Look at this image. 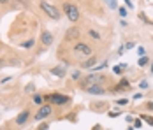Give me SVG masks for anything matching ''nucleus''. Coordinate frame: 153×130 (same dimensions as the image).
Here are the masks:
<instances>
[{
    "mask_svg": "<svg viewBox=\"0 0 153 130\" xmlns=\"http://www.w3.org/2000/svg\"><path fill=\"white\" fill-rule=\"evenodd\" d=\"M28 118H30V111L28 109H25V111H21L19 114H18V118H16V125H25L27 121H28Z\"/></svg>",
    "mask_w": 153,
    "mask_h": 130,
    "instance_id": "0eeeda50",
    "label": "nucleus"
},
{
    "mask_svg": "<svg viewBox=\"0 0 153 130\" xmlns=\"http://www.w3.org/2000/svg\"><path fill=\"white\" fill-rule=\"evenodd\" d=\"M37 129H39V130H46V129H49V125H48V123H41Z\"/></svg>",
    "mask_w": 153,
    "mask_h": 130,
    "instance_id": "5701e85b",
    "label": "nucleus"
},
{
    "mask_svg": "<svg viewBox=\"0 0 153 130\" xmlns=\"http://www.w3.org/2000/svg\"><path fill=\"white\" fill-rule=\"evenodd\" d=\"M107 67V62H104V63H100L99 67H92V69H95V71H102V69H106Z\"/></svg>",
    "mask_w": 153,
    "mask_h": 130,
    "instance_id": "a211bd4d",
    "label": "nucleus"
},
{
    "mask_svg": "<svg viewBox=\"0 0 153 130\" xmlns=\"http://www.w3.org/2000/svg\"><path fill=\"white\" fill-rule=\"evenodd\" d=\"M93 83H99V77L97 76H88V77H85L83 81H81V88H86L90 86V85H93Z\"/></svg>",
    "mask_w": 153,
    "mask_h": 130,
    "instance_id": "1a4fd4ad",
    "label": "nucleus"
},
{
    "mask_svg": "<svg viewBox=\"0 0 153 130\" xmlns=\"http://www.w3.org/2000/svg\"><path fill=\"white\" fill-rule=\"evenodd\" d=\"M41 41H42L44 46H51V44H53V35H51L49 32H46V30H42V33H41Z\"/></svg>",
    "mask_w": 153,
    "mask_h": 130,
    "instance_id": "9d476101",
    "label": "nucleus"
},
{
    "mask_svg": "<svg viewBox=\"0 0 153 130\" xmlns=\"http://www.w3.org/2000/svg\"><path fill=\"white\" fill-rule=\"evenodd\" d=\"M118 114H120V113H109V118H116Z\"/></svg>",
    "mask_w": 153,
    "mask_h": 130,
    "instance_id": "c85d7f7f",
    "label": "nucleus"
},
{
    "mask_svg": "<svg viewBox=\"0 0 153 130\" xmlns=\"http://www.w3.org/2000/svg\"><path fill=\"white\" fill-rule=\"evenodd\" d=\"M139 86L144 90V88H148V83H146V81H141V83H139Z\"/></svg>",
    "mask_w": 153,
    "mask_h": 130,
    "instance_id": "393cba45",
    "label": "nucleus"
},
{
    "mask_svg": "<svg viewBox=\"0 0 153 130\" xmlns=\"http://www.w3.org/2000/svg\"><path fill=\"white\" fill-rule=\"evenodd\" d=\"M141 120H146V121H148V125H152V127H153V118H150V116H141Z\"/></svg>",
    "mask_w": 153,
    "mask_h": 130,
    "instance_id": "6ab92c4d",
    "label": "nucleus"
},
{
    "mask_svg": "<svg viewBox=\"0 0 153 130\" xmlns=\"http://www.w3.org/2000/svg\"><path fill=\"white\" fill-rule=\"evenodd\" d=\"M48 100H51L53 104H56V105H62V104H67L71 99L65 97V95H62V93H51V95L48 97Z\"/></svg>",
    "mask_w": 153,
    "mask_h": 130,
    "instance_id": "39448f33",
    "label": "nucleus"
},
{
    "mask_svg": "<svg viewBox=\"0 0 153 130\" xmlns=\"http://www.w3.org/2000/svg\"><path fill=\"white\" fill-rule=\"evenodd\" d=\"M150 71H152V74H153V63H152V69H150Z\"/></svg>",
    "mask_w": 153,
    "mask_h": 130,
    "instance_id": "473e14b6",
    "label": "nucleus"
},
{
    "mask_svg": "<svg viewBox=\"0 0 153 130\" xmlns=\"http://www.w3.org/2000/svg\"><path fill=\"white\" fill-rule=\"evenodd\" d=\"M11 0H0V4H9Z\"/></svg>",
    "mask_w": 153,
    "mask_h": 130,
    "instance_id": "7c9ffc66",
    "label": "nucleus"
},
{
    "mask_svg": "<svg viewBox=\"0 0 153 130\" xmlns=\"http://www.w3.org/2000/svg\"><path fill=\"white\" fill-rule=\"evenodd\" d=\"M51 74H53V76H58V77H63V76H65V69H62V67L51 69Z\"/></svg>",
    "mask_w": 153,
    "mask_h": 130,
    "instance_id": "f8f14e48",
    "label": "nucleus"
},
{
    "mask_svg": "<svg viewBox=\"0 0 153 130\" xmlns=\"http://www.w3.org/2000/svg\"><path fill=\"white\" fill-rule=\"evenodd\" d=\"M106 4L111 7V9H116V0H106Z\"/></svg>",
    "mask_w": 153,
    "mask_h": 130,
    "instance_id": "dca6fc26",
    "label": "nucleus"
},
{
    "mask_svg": "<svg viewBox=\"0 0 153 130\" xmlns=\"http://www.w3.org/2000/svg\"><path fill=\"white\" fill-rule=\"evenodd\" d=\"M118 11H120V16H122V18H125V16H127V9H125V7H120Z\"/></svg>",
    "mask_w": 153,
    "mask_h": 130,
    "instance_id": "4be33fe9",
    "label": "nucleus"
},
{
    "mask_svg": "<svg viewBox=\"0 0 153 130\" xmlns=\"http://www.w3.org/2000/svg\"><path fill=\"white\" fill-rule=\"evenodd\" d=\"M62 9H63L65 16L69 18V21L76 23L77 19H79V9H77V5H74V4H69V2H65Z\"/></svg>",
    "mask_w": 153,
    "mask_h": 130,
    "instance_id": "f257e3e1",
    "label": "nucleus"
},
{
    "mask_svg": "<svg viewBox=\"0 0 153 130\" xmlns=\"http://www.w3.org/2000/svg\"><path fill=\"white\" fill-rule=\"evenodd\" d=\"M125 48H127V49H132V48H134V42H127L125 44Z\"/></svg>",
    "mask_w": 153,
    "mask_h": 130,
    "instance_id": "a878e982",
    "label": "nucleus"
},
{
    "mask_svg": "<svg viewBox=\"0 0 153 130\" xmlns=\"http://www.w3.org/2000/svg\"><path fill=\"white\" fill-rule=\"evenodd\" d=\"M88 33H90V37H93V39H97V41H99V39H100V35H99V33H97V32H95V30H90V32H88Z\"/></svg>",
    "mask_w": 153,
    "mask_h": 130,
    "instance_id": "f3484780",
    "label": "nucleus"
},
{
    "mask_svg": "<svg viewBox=\"0 0 153 130\" xmlns=\"http://www.w3.org/2000/svg\"><path fill=\"white\" fill-rule=\"evenodd\" d=\"M137 55H139V56L146 55V51H144V48H143V46H139V48H137Z\"/></svg>",
    "mask_w": 153,
    "mask_h": 130,
    "instance_id": "412c9836",
    "label": "nucleus"
},
{
    "mask_svg": "<svg viewBox=\"0 0 153 130\" xmlns=\"http://www.w3.org/2000/svg\"><path fill=\"white\" fill-rule=\"evenodd\" d=\"M41 9H42V11H44V13L51 18V19H56V21L60 19L62 13L56 9V7H55V5H51L49 2H44V0H42V2H41Z\"/></svg>",
    "mask_w": 153,
    "mask_h": 130,
    "instance_id": "f03ea898",
    "label": "nucleus"
},
{
    "mask_svg": "<svg viewBox=\"0 0 153 130\" xmlns=\"http://www.w3.org/2000/svg\"><path fill=\"white\" fill-rule=\"evenodd\" d=\"M81 37V30L77 28V27H71V28L65 32V39L67 41H76Z\"/></svg>",
    "mask_w": 153,
    "mask_h": 130,
    "instance_id": "423d86ee",
    "label": "nucleus"
},
{
    "mask_svg": "<svg viewBox=\"0 0 153 130\" xmlns=\"http://www.w3.org/2000/svg\"><path fill=\"white\" fill-rule=\"evenodd\" d=\"M33 42H35V41H33V39H30V41H27V42H23L21 46H23V48H28V49H30L32 46H33Z\"/></svg>",
    "mask_w": 153,
    "mask_h": 130,
    "instance_id": "2eb2a0df",
    "label": "nucleus"
},
{
    "mask_svg": "<svg viewBox=\"0 0 153 130\" xmlns=\"http://www.w3.org/2000/svg\"><path fill=\"white\" fill-rule=\"evenodd\" d=\"M25 90H27V91H32V90H33V85H28V86L25 88Z\"/></svg>",
    "mask_w": 153,
    "mask_h": 130,
    "instance_id": "c756f323",
    "label": "nucleus"
},
{
    "mask_svg": "<svg viewBox=\"0 0 153 130\" xmlns=\"http://www.w3.org/2000/svg\"><path fill=\"white\" fill-rule=\"evenodd\" d=\"M72 51H74V55H83V56H90L92 55V48L85 42H77Z\"/></svg>",
    "mask_w": 153,
    "mask_h": 130,
    "instance_id": "7ed1b4c3",
    "label": "nucleus"
},
{
    "mask_svg": "<svg viewBox=\"0 0 153 130\" xmlns=\"http://www.w3.org/2000/svg\"><path fill=\"white\" fill-rule=\"evenodd\" d=\"M148 109H153V102H150V104H148Z\"/></svg>",
    "mask_w": 153,
    "mask_h": 130,
    "instance_id": "2f4dec72",
    "label": "nucleus"
},
{
    "mask_svg": "<svg viewBox=\"0 0 153 130\" xmlns=\"http://www.w3.org/2000/svg\"><path fill=\"white\" fill-rule=\"evenodd\" d=\"M123 2H125V4H127V7H130V9H132V7H134V5H132V2H130V0H123Z\"/></svg>",
    "mask_w": 153,
    "mask_h": 130,
    "instance_id": "bb28decb",
    "label": "nucleus"
},
{
    "mask_svg": "<svg viewBox=\"0 0 153 130\" xmlns=\"http://www.w3.org/2000/svg\"><path fill=\"white\" fill-rule=\"evenodd\" d=\"M79 76H81L79 72H74V74H72V79H79Z\"/></svg>",
    "mask_w": 153,
    "mask_h": 130,
    "instance_id": "cd10ccee",
    "label": "nucleus"
},
{
    "mask_svg": "<svg viewBox=\"0 0 153 130\" xmlns=\"http://www.w3.org/2000/svg\"><path fill=\"white\" fill-rule=\"evenodd\" d=\"M141 118H137V120H134V129H141Z\"/></svg>",
    "mask_w": 153,
    "mask_h": 130,
    "instance_id": "aec40b11",
    "label": "nucleus"
},
{
    "mask_svg": "<svg viewBox=\"0 0 153 130\" xmlns=\"http://www.w3.org/2000/svg\"><path fill=\"white\" fill-rule=\"evenodd\" d=\"M95 63H97V58L90 55V58H88L86 62H83V65H81V67H83V69H92V67L95 65Z\"/></svg>",
    "mask_w": 153,
    "mask_h": 130,
    "instance_id": "9b49d317",
    "label": "nucleus"
},
{
    "mask_svg": "<svg viewBox=\"0 0 153 130\" xmlns=\"http://www.w3.org/2000/svg\"><path fill=\"white\" fill-rule=\"evenodd\" d=\"M86 91H88V93H92V95H104V88L100 86L99 83L90 85V86L86 88Z\"/></svg>",
    "mask_w": 153,
    "mask_h": 130,
    "instance_id": "6e6552de",
    "label": "nucleus"
},
{
    "mask_svg": "<svg viewBox=\"0 0 153 130\" xmlns=\"http://www.w3.org/2000/svg\"><path fill=\"white\" fill-rule=\"evenodd\" d=\"M127 99H120V100H118V105H125V104H127Z\"/></svg>",
    "mask_w": 153,
    "mask_h": 130,
    "instance_id": "b1692460",
    "label": "nucleus"
},
{
    "mask_svg": "<svg viewBox=\"0 0 153 130\" xmlns=\"http://www.w3.org/2000/svg\"><path fill=\"white\" fill-rule=\"evenodd\" d=\"M53 113V107L51 105H48V104H44V105H41V109L37 111V114H35V120L37 121H41V120H44V118H48V116Z\"/></svg>",
    "mask_w": 153,
    "mask_h": 130,
    "instance_id": "20e7f679",
    "label": "nucleus"
},
{
    "mask_svg": "<svg viewBox=\"0 0 153 130\" xmlns=\"http://www.w3.org/2000/svg\"><path fill=\"white\" fill-rule=\"evenodd\" d=\"M148 63H150V60L144 56V55H143V56H139V67H144V65H148Z\"/></svg>",
    "mask_w": 153,
    "mask_h": 130,
    "instance_id": "ddd939ff",
    "label": "nucleus"
},
{
    "mask_svg": "<svg viewBox=\"0 0 153 130\" xmlns=\"http://www.w3.org/2000/svg\"><path fill=\"white\" fill-rule=\"evenodd\" d=\"M42 100H44V97H42V95H37V93L33 95V102H35V104H42Z\"/></svg>",
    "mask_w": 153,
    "mask_h": 130,
    "instance_id": "4468645a",
    "label": "nucleus"
}]
</instances>
